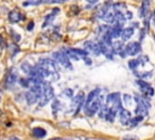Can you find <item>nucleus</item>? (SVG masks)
I'll return each instance as SVG.
<instances>
[{"mask_svg": "<svg viewBox=\"0 0 155 140\" xmlns=\"http://www.w3.org/2000/svg\"><path fill=\"white\" fill-rule=\"evenodd\" d=\"M139 65H140V64H139V60H138V59H134V58H133V59L128 60V68H130L133 72H136V71L138 70Z\"/></svg>", "mask_w": 155, "mask_h": 140, "instance_id": "17", "label": "nucleus"}, {"mask_svg": "<svg viewBox=\"0 0 155 140\" xmlns=\"http://www.w3.org/2000/svg\"><path fill=\"white\" fill-rule=\"evenodd\" d=\"M143 121V116H136V117H132L131 118V121H130V127L131 128H134L136 126H138L140 122Z\"/></svg>", "mask_w": 155, "mask_h": 140, "instance_id": "19", "label": "nucleus"}, {"mask_svg": "<svg viewBox=\"0 0 155 140\" xmlns=\"http://www.w3.org/2000/svg\"><path fill=\"white\" fill-rule=\"evenodd\" d=\"M136 84L139 87L140 93H142V94H144V95H147L148 91L151 88V86H150V83H149L148 81H145V80H140V78L136 80Z\"/></svg>", "mask_w": 155, "mask_h": 140, "instance_id": "11", "label": "nucleus"}, {"mask_svg": "<svg viewBox=\"0 0 155 140\" xmlns=\"http://www.w3.org/2000/svg\"><path fill=\"white\" fill-rule=\"evenodd\" d=\"M125 17H126V19H131V18H132V12L126 11V12H125Z\"/></svg>", "mask_w": 155, "mask_h": 140, "instance_id": "32", "label": "nucleus"}, {"mask_svg": "<svg viewBox=\"0 0 155 140\" xmlns=\"http://www.w3.org/2000/svg\"><path fill=\"white\" fill-rule=\"evenodd\" d=\"M52 57H53V59H54L56 62H58L59 64H62L65 69H68V70H73V65H71V63H70V60H69V57L67 56V53H65L64 51L53 52Z\"/></svg>", "mask_w": 155, "mask_h": 140, "instance_id": "3", "label": "nucleus"}, {"mask_svg": "<svg viewBox=\"0 0 155 140\" xmlns=\"http://www.w3.org/2000/svg\"><path fill=\"white\" fill-rule=\"evenodd\" d=\"M33 68H34V66H33V65H30L28 62H25V63H23V64L21 65V69L23 70V72H25V74H28V75L31 72Z\"/></svg>", "mask_w": 155, "mask_h": 140, "instance_id": "21", "label": "nucleus"}, {"mask_svg": "<svg viewBox=\"0 0 155 140\" xmlns=\"http://www.w3.org/2000/svg\"><path fill=\"white\" fill-rule=\"evenodd\" d=\"M122 31H124V24L122 23H115V24H113V27H110L109 34L111 35L113 39H117V37H121Z\"/></svg>", "mask_w": 155, "mask_h": 140, "instance_id": "6", "label": "nucleus"}, {"mask_svg": "<svg viewBox=\"0 0 155 140\" xmlns=\"http://www.w3.org/2000/svg\"><path fill=\"white\" fill-rule=\"evenodd\" d=\"M142 51V43L139 41H132L125 45L124 49L120 52V57L125 58L127 56H137L139 52Z\"/></svg>", "mask_w": 155, "mask_h": 140, "instance_id": "1", "label": "nucleus"}, {"mask_svg": "<svg viewBox=\"0 0 155 140\" xmlns=\"http://www.w3.org/2000/svg\"><path fill=\"white\" fill-rule=\"evenodd\" d=\"M8 33H10V35H11L12 41H13V42L18 43V42L21 41V35H19V34H17V33H16L13 29H10V31H8Z\"/></svg>", "mask_w": 155, "mask_h": 140, "instance_id": "22", "label": "nucleus"}, {"mask_svg": "<svg viewBox=\"0 0 155 140\" xmlns=\"http://www.w3.org/2000/svg\"><path fill=\"white\" fill-rule=\"evenodd\" d=\"M18 80H19V77H18V72H17V70H13V69H12V70L8 72L7 77H6L5 86H6L7 88H11V87H13V84H15Z\"/></svg>", "mask_w": 155, "mask_h": 140, "instance_id": "7", "label": "nucleus"}, {"mask_svg": "<svg viewBox=\"0 0 155 140\" xmlns=\"http://www.w3.org/2000/svg\"><path fill=\"white\" fill-rule=\"evenodd\" d=\"M23 19H24V14L22 12L17 11V10L10 11V13H8V21H10V23H18V22H21Z\"/></svg>", "mask_w": 155, "mask_h": 140, "instance_id": "9", "label": "nucleus"}, {"mask_svg": "<svg viewBox=\"0 0 155 140\" xmlns=\"http://www.w3.org/2000/svg\"><path fill=\"white\" fill-rule=\"evenodd\" d=\"M133 33H134V29H133L132 27L124 28V31H122V34H121V40H122L124 42L127 41V40H130L131 36L133 35Z\"/></svg>", "mask_w": 155, "mask_h": 140, "instance_id": "15", "label": "nucleus"}, {"mask_svg": "<svg viewBox=\"0 0 155 140\" xmlns=\"http://www.w3.org/2000/svg\"><path fill=\"white\" fill-rule=\"evenodd\" d=\"M134 75L138 77V78H140V80H149L153 75H154V72L153 71H140V72H138V71H136L134 72Z\"/></svg>", "mask_w": 155, "mask_h": 140, "instance_id": "16", "label": "nucleus"}, {"mask_svg": "<svg viewBox=\"0 0 155 140\" xmlns=\"http://www.w3.org/2000/svg\"><path fill=\"white\" fill-rule=\"evenodd\" d=\"M122 98H124L122 100H124V103H125V105H126L127 107H130V106L132 105V101L134 100L130 94H124V95H122Z\"/></svg>", "mask_w": 155, "mask_h": 140, "instance_id": "23", "label": "nucleus"}, {"mask_svg": "<svg viewBox=\"0 0 155 140\" xmlns=\"http://www.w3.org/2000/svg\"><path fill=\"white\" fill-rule=\"evenodd\" d=\"M63 94H64V95H67V97H69V98H71V97H73V89L67 88V89H64V91H63Z\"/></svg>", "mask_w": 155, "mask_h": 140, "instance_id": "29", "label": "nucleus"}, {"mask_svg": "<svg viewBox=\"0 0 155 140\" xmlns=\"http://www.w3.org/2000/svg\"><path fill=\"white\" fill-rule=\"evenodd\" d=\"M73 51L80 57H86L87 54H88V51H86V49H80V48H73Z\"/></svg>", "mask_w": 155, "mask_h": 140, "instance_id": "25", "label": "nucleus"}, {"mask_svg": "<svg viewBox=\"0 0 155 140\" xmlns=\"http://www.w3.org/2000/svg\"><path fill=\"white\" fill-rule=\"evenodd\" d=\"M111 8L115 12H122L124 10H126V4H124V2H115V4H113Z\"/></svg>", "mask_w": 155, "mask_h": 140, "instance_id": "18", "label": "nucleus"}, {"mask_svg": "<svg viewBox=\"0 0 155 140\" xmlns=\"http://www.w3.org/2000/svg\"><path fill=\"white\" fill-rule=\"evenodd\" d=\"M0 47H1V48H4V47H5V40H4L2 35H0Z\"/></svg>", "mask_w": 155, "mask_h": 140, "instance_id": "33", "label": "nucleus"}, {"mask_svg": "<svg viewBox=\"0 0 155 140\" xmlns=\"http://www.w3.org/2000/svg\"><path fill=\"white\" fill-rule=\"evenodd\" d=\"M38 64L39 65H41L42 68H45L46 70H48L50 72H58L59 71V63L58 62H56L54 59H48V58H41V59H39V62H38Z\"/></svg>", "mask_w": 155, "mask_h": 140, "instance_id": "4", "label": "nucleus"}, {"mask_svg": "<svg viewBox=\"0 0 155 140\" xmlns=\"http://www.w3.org/2000/svg\"><path fill=\"white\" fill-rule=\"evenodd\" d=\"M122 140H139V139H138L137 136H133V135H132V136H124Z\"/></svg>", "mask_w": 155, "mask_h": 140, "instance_id": "31", "label": "nucleus"}, {"mask_svg": "<svg viewBox=\"0 0 155 140\" xmlns=\"http://www.w3.org/2000/svg\"><path fill=\"white\" fill-rule=\"evenodd\" d=\"M31 134H33V136L36 138V139H42V138L46 136L47 133H46V130H45L44 128H41V127H35V128H33Z\"/></svg>", "mask_w": 155, "mask_h": 140, "instance_id": "14", "label": "nucleus"}, {"mask_svg": "<svg viewBox=\"0 0 155 140\" xmlns=\"http://www.w3.org/2000/svg\"><path fill=\"white\" fill-rule=\"evenodd\" d=\"M8 140H19V139H18V138H16V136H11Z\"/></svg>", "mask_w": 155, "mask_h": 140, "instance_id": "36", "label": "nucleus"}, {"mask_svg": "<svg viewBox=\"0 0 155 140\" xmlns=\"http://www.w3.org/2000/svg\"><path fill=\"white\" fill-rule=\"evenodd\" d=\"M154 39H155V36H154Z\"/></svg>", "mask_w": 155, "mask_h": 140, "instance_id": "38", "label": "nucleus"}, {"mask_svg": "<svg viewBox=\"0 0 155 140\" xmlns=\"http://www.w3.org/2000/svg\"><path fill=\"white\" fill-rule=\"evenodd\" d=\"M8 48H10V52H11V56L13 57V56H16L21 49H19V47H18V45L16 43V42H12V43H10V46H8Z\"/></svg>", "mask_w": 155, "mask_h": 140, "instance_id": "20", "label": "nucleus"}, {"mask_svg": "<svg viewBox=\"0 0 155 140\" xmlns=\"http://www.w3.org/2000/svg\"><path fill=\"white\" fill-rule=\"evenodd\" d=\"M84 60H85V64H87V65H91V64H92V60H91L90 58H87V57H85Z\"/></svg>", "mask_w": 155, "mask_h": 140, "instance_id": "34", "label": "nucleus"}, {"mask_svg": "<svg viewBox=\"0 0 155 140\" xmlns=\"http://www.w3.org/2000/svg\"><path fill=\"white\" fill-rule=\"evenodd\" d=\"M42 95L40 97L39 99V106H45L54 95V92H53V88L52 86L48 83V82H44L42 83Z\"/></svg>", "mask_w": 155, "mask_h": 140, "instance_id": "2", "label": "nucleus"}, {"mask_svg": "<svg viewBox=\"0 0 155 140\" xmlns=\"http://www.w3.org/2000/svg\"><path fill=\"white\" fill-rule=\"evenodd\" d=\"M84 104H85V94L84 92H79L78 95L74 97L73 103H71V110L74 111V113H78Z\"/></svg>", "mask_w": 155, "mask_h": 140, "instance_id": "5", "label": "nucleus"}, {"mask_svg": "<svg viewBox=\"0 0 155 140\" xmlns=\"http://www.w3.org/2000/svg\"><path fill=\"white\" fill-rule=\"evenodd\" d=\"M138 60H139L140 66H144V65L149 62V58H148V56H140V57L138 58Z\"/></svg>", "mask_w": 155, "mask_h": 140, "instance_id": "26", "label": "nucleus"}, {"mask_svg": "<svg viewBox=\"0 0 155 140\" xmlns=\"http://www.w3.org/2000/svg\"><path fill=\"white\" fill-rule=\"evenodd\" d=\"M119 117H120V123L124 124V126H128V124H130V121H131V118H132L130 110L124 109V107L120 110V112H119Z\"/></svg>", "mask_w": 155, "mask_h": 140, "instance_id": "8", "label": "nucleus"}, {"mask_svg": "<svg viewBox=\"0 0 155 140\" xmlns=\"http://www.w3.org/2000/svg\"><path fill=\"white\" fill-rule=\"evenodd\" d=\"M51 140H69V139H62V138H54V139H51Z\"/></svg>", "mask_w": 155, "mask_h": 140, "instance_id": "35", "label": "nucleus"}, {"mask_svg": "<svg viewBox=\"0 0 155 140\" xmlns=\"http://www.w3.org/2000/svg\"><path fill=\"white\" fill-rule=\"evenodd\" d=\"M149 11H150V0H142L140 8H139V12H138L139 17L145 18L149 14Z\"/></svg>", "mask_w": 155, "mask_h": 140, "instance_id": "10", "label": "nucleus"}, {"mask_svg": "<svg viewBox=\"0 0 155 140\" xmlns=\"http://www.w3.org/2000/svg\"><path fill=\"white\" fill-rule=\"evenodd\" d=\"M86 1L88 2V5H86V8H92L98 5V0H86Z\"/></svg>", "mask_w": 155, "mask_h": 140, "instance_id": "27", "label": "nucleus"}, {"mask_svg": "<svg viewBox=\"0 0 155 140\" xmlns=\"http://www.w3.org/2000/svg\"><path fill=\"white\" fill-rule=\"evenodd\" d=\"M19 84L23 87V88H29L30 87V82H29V78H24V77H19L18 80Z\"/></svg>", "mask_w": 155, "mask_h": 140, "instance_id": "24", "label": "nucleus"}, {"mask_svg": "<svg viewBox=\"0 0 155 140\" xmlns=\"http://www.w3.org/2000/svg\"><path fill=\"white\" fill-rule=\"evenodd\" d=\"M33 28H34V22H29L28 25H27V30H28V31H31Z\"/></svg>", "mask_w": 155, "mask_h": 140, "instance_id": "30", "label": "nucleus"}, {"mask_svg": "<svg viewBox=\"0 0 155 140\" xmlns=\"http://www.w3.org/2000/svg\"><path fill=\"white\" fill-rule=\"evenodd\" d=\"M59 11H61V10H59L58 7L53 8V10H52V12H51L48 16H46V18H45V22L42 23V27H44V28H46L47 25H50V24L52 23V21L54 19V17H56V16L59 13Z\"/></svg>", "mask_w": 155, "mask_h": 140, "instance_id": "12", "label": "nucleus"}, {"mask_svg": "<svg viewBox=\"0 0 155 140\" xmlns=\"http://www.w3.org/2000/svg\"><path fill=\"white\" fill-rule=\"evenodd\" d=\"M28 1H35V0H28Z\"/></svg>", "mask_w": 155, "mask_h": 140, "instance_id": "37", "label": "nucleus"}, {"mask_svg": "<svg viewBox=\"0 0 155 140\" xmlns=\"http://www.w3.org/2000/svg\"><path fill=\"white\" fill-rule=\"evenodd\" d=\"M59 106H61L59 101L54 100V101H53V104H52V109H53V112H54V113L57 112V110H59Z\"/></svg>", "mask_w": 155, "mask_h": 140, "instance_id": "28", "label": "nucleus"}, {"mask_svg": "<svg viewBox=\"0 0 155 140\" xmlns=\"http://www.w3.org/2000/svg\"><path fill=\"white\" fill-rule=\"evenodd\" d=\"M25 99H27V103H28L29 105H33V104H35L36 101H39V97H38L33 91H30V89L25 93Z\"/></svg>", "mask_w": 155, "mask_h": 140, "instance_id": "13", "label": "nucleus"}]
</instances>
